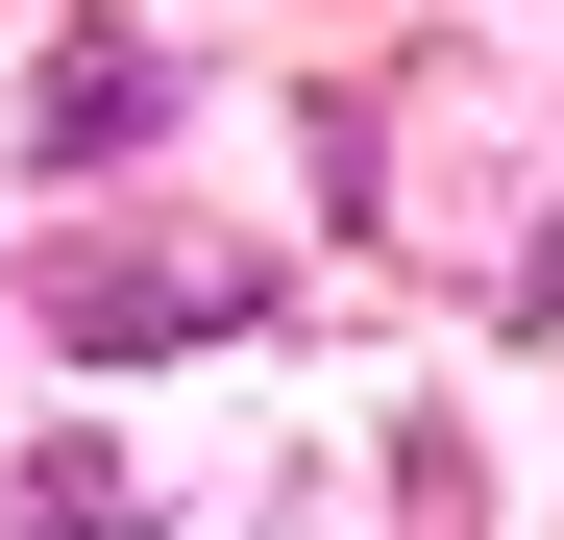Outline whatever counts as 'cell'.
Instances as JSON below:
<instances>
[]
</instances>
